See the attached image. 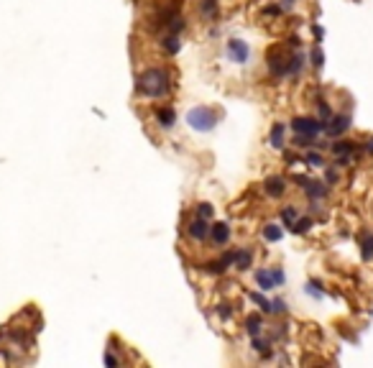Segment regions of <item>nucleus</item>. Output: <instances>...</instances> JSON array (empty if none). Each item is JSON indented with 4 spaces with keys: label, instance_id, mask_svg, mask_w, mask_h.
<instances>
[{
    "label": "nucleus",
    "instance_id": "obj_35",
    "mask_svg": "<svg viewBox=\"0 0 373 368\" xmlns=\"http://www.w3.org/2000/svg\"><path fill=\"white\" fill-rule=\"evenodd\" d=\"M281 5H284V8H292V5H294V0H284Z\"/></svg>",
    "mask_w": 373,
    "mask_h": 368
},
{
    "label": "nucleus",
    "instance_id": "obj_22",
    "mask_svg": "<svg viewBox=\"0 0 373 368\" xmlns=\"http://www.w3.org/2000/svg\"><path fill=\"white\" fill-rule=\"evenodd\" d=\"M269 348H271V345H269V340H261L258 335L253 338V351H256V353H263V356H269Z\"/></svg>",
    "mask_w": 373,
    "mask_h": 368
},
{
    "label": "nucleus",
    "instance_id": "obj_6",
    "mask_svg": "<svg viewBox=\"0 0 373 368\" xmlns=\"http://www.w3.org/2000/svg\"><path fill=\"white\" fill-rule=\"evenodd\" d=\"M207 235H210L207 218H200V215H197V220L189 223V238H192V241H197V243H202V241H207Z\"/></svg>",
    "mask_w": 373,
    "mask_h": 368
},
{
    "label": "nucleus",
    "instance_id": "obj_4",
    "mask_svg": "<svg viewBox=\"0 0 373 368\" xmlns=\"http://www.w3.org/2000/svg\"><path fill=\"white\" fill-rule=\"evenodd\" d=\"M225 49H228L230 61H235V64H246L251 59V49H248V44L243 38H230Z\"/></svg>",
    "mask_w": 373,
    "mask_h": 368
},
{
    "label": "nucleus",
    "instance_id": "obj_18",
    "mask_svg": "<svg viewBox=\"0 0 373 368\" xmlns=\"http://www.w3.org/2000/svg\"><path fill=\"white\" fill-rule=\"evenodd\" d=\"M310 228H312V218H297V220H294V225H292V233L302 235V233H307Z\"/></svg>",
    "mask_w": 373,
    "mask_h": 368
},
{
    "label": "nucleus",
    "instance_id": "obj_5",
    "mask_svg": "<svg viewBox=\"0 0 373 368\" xmlns=\"http://www.w3.org/2000/svg\"><path fill=\"white\" fill-rule=\"evenodd\" d=\"M350 128V115H333L330 120H327V125H325V133L330 136V138H338V136H343L345 131Z\"/></svg>",
    "mask_w": 373,
    "mask_h": 368
},
{
    "label": "nucleus",
    "instance_id": "obj_19",
    "mask_svg": "<svg viewBox=\"0 0 373 368\" xmlns=\"http://www.w3.org/2000/svg\"><path fill=\"white\" fill-rule=\"evenodd\" d=\"M251 299L256 302V305L263 310V312H274V307H271V302L266 299V297H263V294H258V292H251Z\"/></svg>",
    "mask_w": 373,
    "mask_h": 368
},
{
    "label": "nucleus",
    "instance_id": "obj_14",
    "mask_svg": "<svg viewBox=\"0 0 373 368\" xmlns=\"http://www.w3.org/2000/svg\"><path fill=\"white\" fill-rule=\"evenodd\" d=\"M251 261H253V253L251 251H235V269L246 271L251 266Z\"/></svg>",
    "mask_w": 373,
    "mask_h": 368
},
{
    "label": "nucleus",
    "instance_id": "obj_32",
    "mask_svg": "<svg viewBox=\"0 0 373 368\" xmlns=\"http://www.w3.org/2000/svg\"><path fill=\"white\" fill-rule=\"evenodd\" d=\"M281 13V8H276V5H269L266 8V15H279Z\"/></svg>",
    "mask_w": 373,
    "mask_h": 368
},
{
    "label": "nucleus",
    "instance_id": "obj_17",
    "mask_svg": "<svg viewBox=\"0 0 373 368\" xmlns=\"http://www.w3.org/2000/svg\"><path fill=\"white\" fill-rule=\"evenodd\" d=\"M333 154H335V156H350V154H353V143H350V141H338V143H333Z\"/></svg>",
    "mask_w": 373,
    "mask_h": 368
},
{
    "label": "nucleus",
    "instance_id": "obj_20",
    "mask_svg": "<svg viewBox=\"0 0 373 368\" xmlns=\"http://www.w3.org/2000/svg\"><path fill=\"white\" fill-rule=\"evenodd\" d=\"M302 61H304V56L302 54H294L292 59H289V64H287V74L292 77V74H297L299 69H302Z\"/></svg>",
    "mask_w": 373,
    "mask_h": 368
},
{
    "label": "nucleus",
    "instance_id": "obj_21",
    "mask_svg": "<svg viewBox=\"0 0 373 368\" xmlns=\"http://www.w3.org/2000/svg\"><path fill=\"white\" fill-rule=\"evenodd\" d=\"M215 10H217V0H202V5H200V13H202L205 18L215 15Z\"/></svg>",
    "mask_w": 373,
    "mask_h": 368
},
{
    "label": "nucleus",
    "instance_id": "obj_12",
    "mask_svg": "<svg viewBox=\"0 0 373 368\" xmlns=\"http://www.w3.org/2000/svg\"><path fill=\"white\" fill-rule=\"evenodd\" d=\"M304 192H307V197H310V200H322L325 194H327L325 184H320V182H310V184L304 187Z\"/></svg>",
    "mask_w": 373,
    "mask_h": 368
},
{
    "label": "nucleus",
    "instance_id": "obj_26",
    "mask_svg": "<svg viewBox=\"0 0 373 368\" xmlns=\"http://www.w3.org/2000/svg\"><path fill=\"white\" fill-rule=\"evenodd\" d=\"M197 215H200V218H212V205H200V207H197Z\"/></svg>",
    "mask_w": 373,
    "mask_h": 368
},
{
    "label": "nucleus",
    "instance_id": "obj_9",
    "mask_svg": "<svg viewBox=\"0 0 373 368\" xmlns=\"http://www.w3.org/2000/svg\"><path fill=\"white\" fill-rule=\"evenodd\" d=\"M284 189H287V182H284L281 177H269L266 179V192L271 194V197H281Z\"/></svg>",
    "mask_w": 373,
    "mask_h": 368
},
{
    "label": "nucleus",
    "instance_id": "obj_33",
    "mask_svg": "<svg viewBox=\"0 0 373 368\" xmlns=\"http://www.w3.org/2000/svg\"><path fill=\"white\" fill-rule=\"evenodd\" d=\"M105 363H107V366H118V361H115V358H113L110 353H107V356H105Z\"/></svg>",
    "mask_w": 373,
    "mask_h": 368
},
{
    "label": "nucleus",
    "instance_id": "obj_30",
    "mask_svg": "<svg viewBox=\"0 0 373 368\" xmlns=\"http://www.w3.org/2000/svg\"><path fill=\"white\" fill-rule=\"evenodd\" d=\"M271 307H274V312H287V302L276 299V302H271Z\"/></svg>",
    "mask_w": 373,
    "mask_h": 368
},
{
    "label": "nucleus",
    "instance_id": "obj_31",
    "mask_svg": "<svg viewBox=\"0 0 373 368\" xmlns=\"http://www.w3.org/2000/svg\"><path fill=\"white\" fill-rule=\"evenodd\" d=\"M325 179H327V182H330V184H333V182H338V174H335V171H333V169H327V174H325Z\"/></svg>",
    "mask_w": 373,
    "mask_h": 368
},
{
    "label": "nucleus",
    "instance_id": "obj_13",
    "mask_svg": "<svg viewBox=\"0 0 373 368\" xmlns=\"http://www.w3.org/2000/svg\"><path fill=\"white\" fill-rule=\"evenodd\" d=\"M284 133H287L284 123H276V125L271 128V146H274V148H284Z\"/></svg>",
    "mask_w": 373,
    "mask_h": 368
},
{
    "label": "nucleus",
    "instance_id": "obj_28",
    "mask_svg": "<svg viewBox=\"0 0 373 368\" xmlns=\"http://www.w3.org/2000/svg\"><path fill=\"white\" fill-rule=\"evenodd\" d=\"M271 274H274V284L281 287V284H284V271H281V269H271Z\"/></svg>",
    "mask_w": 373,
    "mask_h": 368
},
{
    "label": "nucleus",
    "instance_id": "obj_3",
    "mask_svg": "<svg viewBox=\"0 0 373 368\" xmlns=\"http://www.w3.org/2000/svg\"><path fill=\"white\" fill-rule=\"evenodd\" d=\"M292 128H294V133H299V136L317 138V136L325 131V123H322V120H315V118H294V120H292Z\"/></svg>",
    "mask_w": 373,
    "mask_h": 368
},
{
    "label": "nucleus",
    "instance_id": "obj_24",
    "mask_svg": "<svg viewBox=\"0 0 373 368\" xmlns=\"http://www.w3.org/2000/svg\"><path fill=\"white\" fill-rule=\"evenodd\" d=\"M304 164H310V166H322L325 161H322V156L317 154V151H310V154L304 156Z\"/></svg>",
    "mask_w": 373,
    "mask_h": 368
},
{
    "label": "nucleus",
    "instance_id": "obj_15",
    "mask_svg": "<svg viewBox=\"0 0 373 368\" xmlns=\"http://www.w3.org/2000/svg\"><path fill=\"white\" fill-rule=\"evenodd\" d=\"M263 238H266V241L269 243H276V241H281V238H284V230L279 228V225H266V228H263Z\"/></svg>",
    "mask_w": 373,
    "mask_h": 368
},
{
    "label": "nucleus",
    "instance_id": "obj_16",
    "mask_svg": "<svg viewBox=\"0 0 373 368\" xmlns=\"http://www.w3.org/2000/svg\"><path fill=\"white\" fill-rule=\"evenodd\" d=\"M261 325H263V320H261L258 315H251V317L246 320V330H248L251 338H256V335L261 333Z\"/></svg>",
    "mask_w": 373,
    "mask_h": 368
},
{
    "label": "nucleus",
    "instance_id": "obj_11",
    "mask_svg": "<svg viewBox=\"0 0 373 368\" xmlns=\"http://www.w3.org/2000/svg\"><path fill=\"white\" fill-rule=\"evenodd\" d=\"M156 120L161 128H171L174 123H177V113L171 110V107H161V110H156Z\"/></svg>",
    "mask_w": 373,
    "mask_h": 368
},
{
    "label": "nucleus",
    "instance_id": "obj_1",
    "mask_svg": "<svg viewBox=\"0 0 373 368\" xmlns=\"http://www.w3.org/2000/svg\"><path fill=\"white\" fill-rule=\"evenodd\" d=\"M138 92L143 95V97H166L169 95V74H166V69H159V67H153V69H146V72H141L138 74Z\"/></svg>",
    "mask_w": 373,
    "mask_h": 368
},
{
    "label": "nucleus",
    "instance_id": "obj_7",
    "mask_svg": "<svg viewBox=\"0 0 373 368\" xmlns=\"http://www.w3.org/2000/svg\"><path fill=\"white\" fill-rule=\"evenodd\" d=\"M210 235H212V243H215V246H225V243L230 241V225H228V223L210 225Z\"/></svg>",
    "mask_w": 373,
    "mask_h": 368
},
{
    "label": "nucleus",
    "instance_id": "obj_8",
    "mask_svg": "<svg viewBox=\"0 0 373 368\" xmlns=\"http://www.w3.org/2000/svg\"><path fill=\"white\" fill-rule=\"evenodd\" d=\"M256 281H258V287H261L263 292L276 289V284H274V274H271L269 269H258V271H256Z\"/></svg>",
    "mask_w": 373,
    "mask_h": 368
},
{
    "label": "nucleus",
    "instance_id": "obj_27",
    "mask_svg": "<svg viewBox=\"0 0 373 368\" xmlns=\"http://www.w3.org/2000/svg\"><path fill=\"white\" fill-rule=\"evenodd\" d=\"M307 292H310L312 297H317V299L322 297V289H320V284H317V281H310V287H307Z\"/></svg>",
    "mask_w": 373,
    "mask_h": 368
},
{
    "label": "nucleus",
    "instance_id": "obj_10",
    "mask_svg": "<svg viewBox=\"0 0 373 368\" xmlns=\"http://www.w3.org/2000/svg\"><path fill=\"white\" fill-rule=\"evenodd\" d=\"M161 49H164L166 54H177V51L182 49L179 36H177V33H166V36L161 38Z\"/></svg>",
    "mask_w": 373,
    "mask_h": 368
},
{
    "label": "nucleus",
    "instance_id": "obj_2",
    "mask_svg": "<svg viewBox=\"0 0 373 368\" xmlns=\"http://www.w3.org/2000/svg\"><path fill=\"white\" fill-rule=\"evenodd\" d=\"M187 123H189V128H194V131L207 133L217 125V115L210 110V107H192V110L187 113Z\"/></svg>",
    "mask_w": 373,
    "mask_h": 368
},
{
    "label": "nucleus",
    "instance_id": "obj_34",
    "mask_svg": "<svg viewBox=\"0 0 373 368\" xmlns=\"http://www.w3.org/2000/svg\"><path fill=\"white\" fill-rule=\"evenodd\" d=\"M366 148H368L371 154H373V138H368V141H366Z\"/></svg>",
    "mask_w": 373,
    "mask_h": 368
},
{
    "label": "nucleus",
    "instance_id": "obj_23",
    "mask_svg": "<svg viewBox=\"0 0 373 368\" xmlns=\"http://www.w3.org/2000/svg\"><path fill=\"white\" fill-rule=\"evenodd\" d=\"M281 220H284V225H289V228H292V225H294V220H297V210H294V207H287V210L281 212Z\"/></svg>",
    "mask_w": 373,
    "mask_h": 368
},
{
    "label": "nucleus",
    "instance_id": "obj_29",
    "mask_svg": "<svg viewBox=\"0 0 373 368\" xmlns=\"http://www.w3.org/2000/svg\"><path fill=\"white\" fill-rule=\"evenodd\" d=\"M217 315H220L223 320H230V305H228V302H225V305H220V307H217Z\"/></svg>",
    "mask_w": 373,
    "mask_h": 368
},
{
    "label": "nucleus",
    "instance_id": "obj_25",
    "mask_svg": "<svg viewBox=\"0 0 373 368\" xmlns=\"http://www.w3.org/2000/svg\"><path fill=\"white\" fill-rule=\"evenodd\" d=\"M312 64H315V67L320 69L322 67V64H325V56H322V51H320V46L317 49H312Z\"/></svg>",
    "mask_w": 373,
    "mask_h": 368
}]
</instances>
